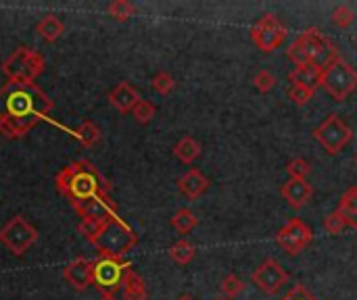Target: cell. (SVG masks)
Instances as JSON below:
<instances>
[{
  "label": "cell",
  "instance_id": "obj_1",
  "mask_svg": "<svg viewBox=\"0 0 357 300\" xmlns=\"http://www.w3.org/2000/svg\"><path fill=\"white\" fill-rule=\"evenodd\" d=\"M52 106L54 102L36 84H6L0 88V134L10 140L27 136Z\"/></svg>",
  "mask_w": 357,
  "mask_h": 300
},
{
  "label": "cell",
  "instance_id": "obj_2",
  "mask_svg": "<svg viewBox=\"0 0 357 300\" xmlns=\"http://www.w3.org/2000/svg\"><path fill=\"white\" fill-rule=\"evenodd\" d=\"M56 188L73 207L94 196L111 192L109 182L88 161H75L61 169L56 175Z\"/></svg>",
  "mask_w": 357,
  "mask_h": 300
},
{
  "label": "cell",
  "instance_id": "obj_3",
  "mask_svg": "<svg viewBox=\"0 0 357 300\" xmlns=\"http://www.w3.org/2000/svg\"><path fill=\"white\" fill-rule=\"evenodd\" d=\"M92 244L100 253V257L123 259L138 244V234L121 217L115 215L100 226Z\"/></svg>",
  "mask_w": 357,
  "mask_h": 300
},
{
  "label": "cell",
  "instance_id": "obj_4",
  "mask_svg": "<svg viewBox=\"0 0 357 300\" xmlns=\"http://www.w3.org/2000/svg\"><path fill=\"white\" fill-rule=\"evenodd\" d=\"M42 71H44V56L25 46H19L2 61V73L6 75L8 84H19V86L33 84Z\"/></svg>",
  "mask_w": 357,
  "mask_h": 300
},
{
  "label": "cell",
  "instance_id": "obj_5",
  "mask_svg": "<svg viewBox=\"0 0 357 300\" xmlns=\"http://www.w3.org/2000/svg\"><path fill=\"white\" fill-rule=\"evenodd\" d=\"M295 42L305 52L310 65H314V67H318L322 71L341 56L337 46L333 44V40L326 38L318 27H307Z\"/></svg>",
  "mask_w": 357,
  "mask_h": 300
},
{
  "label": "cell",
  "instance_id": "obj_6",
  "mask_svg": "<svg viewBox=\"0 0 357 300\" xmlns=\"http://www.w3.org/2000/svg\"><path fill=\"white\" fill-rule=\"evenodd\" d=\"M322 88L339 102H343L347 96H351L357 90V71L356 67L339 56L335 63H331L324 69L322 75Z\"/></svg>",
  "mask_w": 357,
  "mask_h": 300
},
{
  "label": "cell",
  "instance_id": "obj_7",
  "mask_svg": "<svg viewBox=\"0 0 357 300\" xmlns=\"http://www.w3.org/2000/svg\"><path fill=\"white\" fill-rule=\"evenodd\" d=\"M130 269H132V263L126 259L100 257L98 261H94V267H92V286L100 290L102 294H115L123 286V280Z\"/></svg>",
  "mask_w": 357,
  "mask_h": 300
},
{
  "label": "cell",
  "instance_id": "obj_8",
  "mask_svg": "<svg viewBox=\"0 0 357 300\" xmlns=\"http://www.w3.org/2000/svg\"><path fill=\"white\" fill-rule=\"evenodd\" d=\"M314 138L331 157H335V155H339L351 142L354 132H351V127L339 115L333 113L314 129Z\"/></svg>",
  "mask_w": 357,
  "mask_h": 300
},
{
  "label": "cell",
  "instance_id": "obj_9",
  "mask_svg": "<svg viewBox=\"0 0 357 300\" xmlns=\"http://www.w3.org/2000/svg\"><path fill=\"white\" fill-rule=\"evenodd\" d=\"M38 240V230L21 215L10 217L0 230V242L17 257L29 251Z\"/></svg>",
  "mask_w": 357,
  "mask_h": 300
},
{
  "label": "cell",
  "instance_id": "obj_10",
  "mask_svg": "<svg viewBox=\"0 0 357 300\" xmlns=\"http://www.w3.org/2000/svg\"><path fill=\"white\" fill-rule=\"evenodd\" d=\"M312 240H314L312 228H310L305 221H301L299 217L287 221V223L278 230V234H276L278 246H280L289 257H297L301 251H305V248L312 244Z\"/></svg>",
  "mask_w": 357,
  "mask_h": 300
},
{
  "label": "cell",
  "instance_id": "obj_11",
  "mask_svg": "<svg viewBox=\"0 0 357 300\" xmlns=\"http://www.w3.org/2000/svg\"><path fill=\"white\" fill-rule=\"evenodd\" d=\"M287 27L280 23L278 17L274 15H264L251 29V38L257 44L259 50L264 52H272L276 48L282 46V42L287 40Z\"/></svg>",
  "mask_w": 357,
  "mask_h": 300
},
{
  "label": "cell",
  "instance_id": "obj_12",
  "mask_svg": "<svg viewBox=\"0 0 357 300\" xmlns=\"http://www.w3.org/2000/svg\"><path fill=\"white\" fill-rule=\"evenodd\" d=\"M251 282L266 294H276L287 282H289V274L280 267V263L276 259H266L253 274H251Z\"/></svg>",
  "mask_w": 357,
  "mask_h": 300
},
{
  "label": "cell",
  "instance_id": "obj_13",
  "mask_svg": "<svg viewBox=\"0 0 357 300\" xmlns=\"http://www.w3.org/2000/svg\"><path fill=\"white\" fill-rule=\"evenodd\" d=\"M75 211L79 213L82 221H94V223H105L107 219L117 215V205L111 200V194H100L90 200H84L75 205Z\"/></svg>",
  "mask_w": 357,
  "mask_h": 300
},
{
  "label": "cell",
  "instance_id": "obj_14",
  "mask_svg": "<svg viewBox=\"0 0 357 300\" xmlns=\"http://www.w3.org/2000/svg\"><path fill=\"white\" fill-rule=\"evenodd\" d=\"M92 267H94V261H88L84 257L79 259H73L71 263L65 265L63 269V278L65 282L75 288V290H86L88 286H92Z\"/></svg>",
  "mask_w": 357,
  "mask_h": 300
},
{
  "label": "cell",
  "instance_id": "obj_15",
  "mask_svg": "<svg viewBox=\"0 0 357 300\" xmlns=\"http://www.w3.org/2000/svg\"><path fill=\"white\" fill-rule=\"evenodd\" d=\"M280 194H282V198L287 200V205L291 209L299 211V209H303L312 200L314 186L307 180H289L287 184H282Z\"/></svg>",
  "mask_w": 357,
  "mask_h": 300
},
{
  "label": "cell",
  "instance_id": "obj_16",
  "mask_svg": "<svg viewBox=\"0 0 357 300\" xmlns=\"http://www.w3.org/2000/svg\"><path fill=\"white\" fill-rule=\"evenodd\" d=\"M140 92L130 84V81H121L117 84L111 92H109V102L115 111L119 113H132L134 106L140 102Z\"/></svg>",
  "mask_w": 357,
  "mask_h": 300
},
{
  "label": "cell",
  "instance_id": "obj_17",
  "mask_svg": "<svg viewBox=\"0 0 357 300\" xmlns=\"http://www.w3.org/2000/svg\"><path fill=\"white\" fill-rule=\"evenodd\" d=\"M209 188V180L199 171V169H188L180 180H178V190L188 198V200H197L201 198Z\"/></svg>",
  "mask_w": 357,
  "mask_h": 300
},
{
  "label": "cell",
  "instance_id": "obj_18",
  "mask_svg": "<svg viewBox=\"0 0 357 300\" xmlns=\"http://www.w3.org/2000/svg\"><path fill=\"white\" fill-rule=\"evenodd\" d=\"M322 75L324 71L314 67V65H307V67H295L291 73H289V81L293 86H305V88H312V90H318L322 86Z\"/></svg>",
  "mask_w": 357,
  "mask_h": 300
},
{
  "label": "cell",
  "instance_id": "obj_19",
  "mask_svg": "<svg viewBox=\"0 0 357 300\" xmlns=\"http://www.w3.org/2000/svg\"><path fill=\"white\" fill-rule=\"evenodd\" d=\"M337 213L343 217V221L357 230V186H351L339 200L337 205Z\"/></svg>",
  "mask_w": 357,
  "mask_h": 300
},
{
  "label": "cell",
  "instance_id": "obj_20",
  "mask_svg": "<svg viewBox=\"0 0 357 300\" xmlns=\"http://www.w3.org/2000/svg\"><path fill=\"white\" fill-rule=\"evenodd\" d=\"M65 31V25L61 23V19L56 15H44L38 23H36V33L46 40V42H56Z\"/></svg>",
  "mask_w": 357,
  "mask_h": 300
},
{
  "label": "cell",
  "instance_id": "obj_21",
  "mask_svg": "<svg viewBox=\"0 0 357 300\" xmlns=\"http://www.w3.org/2000/svg\"><path fill=\"white\" fill-rule=\"evenodd\" d=\"M123 299L126 300H146L149 299V292H146V286H144V280L140 274H136L134 269L128 271L126 280H123Z\"/></svg>",
  "mask_w": 357,
  "mask_h": 300
},
{
  "label": "cell",
  "instance_id": "obj_22",
  "mask_svg": "<svg viewBox=\"0 0 357 300\" xmlns=\"http://www.w3.org/2000/svg\"><path fill=\"white\" fill-rule=\"evenodd\" d=\"M174 157H176L178 161H182L184 165H190V163H195V161L201 157V144H199L195 138L184 136V138L174 146Z\"/></svg>",
  "mask_w": 357,
  "mask_h": 300
},
{
  "label": "cell",
  "instance_id": "obj_23",
  "mask_svg": "<svg viewBox=\"0 0 357 300\" xmlns=\"http://www.w3.org/2000/svg\"><path fill=\"white\" fill-rule=\"evenodd\" d=\"M172 226L178 234H190L199 226V217L190 209H180L172 217Z\"/></svg>",
  "mask_w": 357,
  "mask_h": 300
},
{
  "label": "cell",
  "instance_id": "obj_24",
  "mask_svg": "<svg viewBox=\"0 0 357 300\" xmlns=\"http://www.w3.org/2000/svg\"><path fill=\"white\" fill-rule=\"evenodd\" d=\"M195 255H197V248L188 240H180V242L172 244V248H169V259L178 265H188L195 259Z\"/></svg>",
  "mask_w": 357,
  "mask_h": 300
},
{
  "label": "cell",
  "instance_id": "obj_25",
  "mask_svg": "<svg viewBox=\"0 0 357 300\" xmlns=\"http://www.w3.org/2000/svg\"><path fill=\"white\" fill-rule=\"evenodd\" d=\"M107 13H109L115 21L123 23V21H128V19L136 13V6H134L132 2H128V0H113V2L107 6Z\"/></svg>",
  "mask_w": 357,
  "mask_h": 300
},
{
  "label": "cell",
  "instance_id": "obj_26",
  "mask_svg": "<svg viewBox=\"0 0 357 300\" xmlns=\"http://www.w3.org/2000/svg\"><path fill=\"white\" fill-rule=\"evenodd\" d=\"M77 140L84 144V146H94L100 142V129L96 123L92 121H84L79 127H77Z\"/></svg>",
  "mask_w": 357,
  "mask_h": 300
},
{
  "label": "cell",
  "instance_id": "obj_27",
  "mask_svg": "<svg viewBox=\"0 0 357 300\" xmlns=\"http://www.w3.org/2000/svg\"><path fill=\"white\" fill-rule=\"evenodd\" d=\"M151 88H153L157 94H161V96H167V94H172V92H174V88H176V81H174V77H172L167 71H159V73L153 77V81H151Z\"/></svg>",
  "mask_w": 357,
  "mask_h": 300
},
{
  "label": "cell",
  "instance_id": "obj_28",
  "mask_svg": "<svg viewBox=\"0 0 357 300\" xmlns=\"http://www.w3.org/2000/svg\"><path fill=\"white\" fill-rule=\"evenodd\" d=\"M220 290H222V294H224V297L234 299V297H238V294L245 290V284H243V282H241V278H236L234 274H228V276L222 280Z\"/></svg>",
  "mask_w": 357,
  "mask_h": 300
},
{
  "label": "cell",
  "instance_id": "obj_29",
  "mask_svg": "<svg viewBox=\"0 0 357 300\" xmlns=\"http://www.w3.org/2000/svg\"><path fill=\"white\" fill-rule=\"evenodd\" d=\"M155 113H157V109H155V104L149 102V100H140V102L134 106V111H132L134 119H136L138 123H142V125L151 123L153 117H155Z\"/></svg>",
  "mask_w": 357,
  "mask_h": 300
},
{
  "label": "cell",
  "instance_id": "obj_30",
  "mask_svg": "<svg viewBox=\"0 0 357 300\" xmlns=\"http://www.w3.org/2000/svg\"><path fill=\"white\" fill-rule=\"evenodd\" d=\"M310 171H312V165L305 159H293L287 165V173L291 175V180H307Z\"/></svg>",
  "mask_w": 357,
  "mask_h": 300
},
{
  "label": "cell",
  "instance_id": "obj_31",
  "mask_svg": "<svg viewBox=\"0 0 357 300\" xmlns=\"http://www.w3.org/2000/svg\"><path fill=\"white\" fill-rule=\"evenodd\" d=\"M356 21V13L349 8V6H345V4H341V6H337L335 10H333V23L335 25H339V27H349L351 23Z\"/></svg>",
  "mask_w": 357,
  "mask_h": 300
},
{
  "label": "cell",
  "instance_id": "obj_32",
  "mask_svg": "<svg viewBox=\"0 0 357 300\" xmlns=\"http://www.w3.org/2000/svg\"><path fill=\"white\" fill-rule=\"evenodd\" d=\"M314 94H316V90L305 88V86H291V90H289V98H291L297 106L307 104V102L314 98Z\"/></svg>",
  "mask_w": 357,
  "mask_h": 300
},
{
  "label": "cell",
  "instance_id": "obj_33",
  "mask_svg": "<svg viewBox=\"0 0 357 300\" xmlns=\"http://www.w3.org/2000/svg\"><path fill=\"white\" fill-rule=\"evenodd\" d=\"M253 86L259 90V92H270L274 86H276V77H274V73L272 71H268V69H261L255 77H253Z\"/></svg>",
  "mask_w": 357,
  "mask_h": 300
},
{
  "label": "cell",
  "instance_id": "obj_34",
  "mask_svg": "<svg viewBox=\"0 0 357 300\" xmlns=\"http://www.w3.org/2000/svg\"><path fill=\"white\" fill-rule=\"evenodd\" d=\"M345 228H347V223L343 221V217H341L337 211H333V213L324 219V230H326L328 234H333V236H341Z\"/></svg>",
  "mask_w": 357,
  "mask_h": 300
},
{
  "label": "cell",
  "instance_id": "obj_35",
  "mask_svg": "<svg viewBox=\"0 0 357 300\" xmlns=\"http://www.w3.org/2000/svg\"><path fill=\"white\" fill-rule=\"evenodd\" d=\"M280 300H318L305 286H301V284H297V286H293L284 297Z\"/></svg>",
  "mask_w": 357,
  "mask_h": 300
},
{
  "label": "cell",
  "instance_id": "obj_36",
  "mask_svg": "<svg viewBox=\"0 0 357 300\" xmlns=\"http://www.w3.org/2000/svg\"><path fill=\"white\" fill-rule=\"evenodd\" d=\"M287 56L297 65V67H307L310 65V61H307V56H305V52L297 46V42H293L291 46H289V50H287Z\"/></svg>",
  "mask_w": 357,
  "mask_h": 300
},
{
  "label": "cell",
  "instance_id": "obj_37",
  "mask_svg": "<svg viewBox=\"0 0 357 300\" xmlns=\"http://www.w3.org/2000/svg\"><path fill=\"white\" fill-rule=\"evenodd\" d=\"M98 300H117L113 294H100V299Z\"/></svg>",
  "mask_w": 357,
  "mask_h": 300
},
{
  "label": "cell",
  "instance_id": "obj_38",
  "mask_svg": "<svg viewBox=\"0 0 357 300\" xmlns=\"http://www.w3.org/2000/svg\"><path fill=\"white\" fill-rule=\"evenodd\" d=\"M176 300H195V299H192L190 294H182V297H178V299H176Z\"/></svg>",
  "mask_w": 357,
  "mask_h": 300
},
{
  "label": "cell",
  "instance_id": "obj_39",
  "mask_svg": "<svg viewBox=\"0 0 357 300\" xmlns=\"http://www.w3.org/2000/svg\"><path fill=\"white\" fill-rule=\"evenodd\" d=\"M356 163H357V155H356Z\"/></svg>",
  "mask_w": 357,
  "mask_h": 300
},
{
  "label": "cell",
  "instance_id": "obj_40",
  "mask_svg": "<svg viewBox=\"0 0 357 300\" xmlns=\"http://www.w3.org/2000/svg\"><path fill=\"white\" fill-rule=\"evenodd\" d=\"M218 300H224V299H218Z\"/></svg>",
  "mask_w": 357,
  "mask_h": 300
},
{
  "label": "cell",
  "instance_id": "obj_41",
  "mask_svg": "<svg viewBox=\"0 0 357 300\" xmlns=\"http://www.w3.org/2000/svg\"><path fill=\"white\" fill-rule=\"evenodd\" d=\"M356 42H357V38H356Z\"/></svg>",
  "mask_w": 357,
  "mask_h": 300
}]
</instances>
